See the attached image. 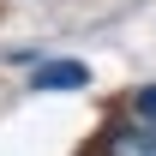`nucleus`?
Wrapping results in <instances>:
<instances>
[{
    "instance_id": "obj_1",
    "label": "nucleus",
    "mask_w": 156,
    "mask_h": 156,
    "mask_svg": "<svg viewBox=\"0 0 156 156\" xmlns=\"http://www.w3.org/2000/svg\"><path fill=\"white\" fill-rule=\"evenodd\" d=\"M96 156H156V126H144V120H132V126H114V132L102 138Z\"/></svg>"
},
{
    "instance_id": "obj_2",
    "label": "nucleus",
    "mask_w": 156,
    "mask_h": 156,
    "mask_svg": "<svg viewBox=\"0 0 156 156\" xmlns=\"http://www.w3.org/2000/svg\"><path fill=\"white\" fill-rule=\"evenodd\" d=\"M30 84L36 90H78V84H90V72H84V60H48L30 72Z\"/></svg>"
},
{
    "instance_id": "obj_3",
    "label": "nucleus",
    "mask_w": 156,
    "mask_h": 156,
    "mask_svg": "<svg viewBox=\"0 0 156 156\" xmlns=\"http://www.w3.org/2000/svg\"><path fill=\"white\" fill-rule=\"evenodd\" d=\"M132 120H144V126H156V84H144V90H132Z\"/></svg>"
}]
</instances>
